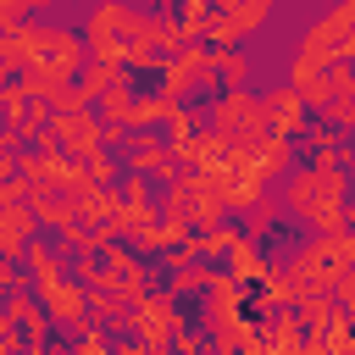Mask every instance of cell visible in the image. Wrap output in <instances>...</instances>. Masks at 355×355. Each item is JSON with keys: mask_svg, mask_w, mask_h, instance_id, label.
Wrapping results in <instances>:
<instances>
[{"mask_svg": "<svg viewBox=\"0 0 355 355\" xmlns=\"http://www.w3.org/2000/svg\"><path fill=\"white\" fill-rule=\"evenodd\" d=\"M283 205L311 233H338L344 211H349V178H344V166L338 161H294V172L283 178Z\"/></svg>", "mask_w": 355, "mask_h": 355, "instance_id": "obj_1", "label": "cell"}, {"mask_svg": "<svg viewBox=\"0 0 355 355\" xmlns=\"http://www.w3.org/2000/svg\"><path fill=\"white\" fill-rule=\"evenodd\" d=\"M205 128H211L222 144H261V139L272 133V122H266V94H255L250 83H244V89H216Z\"/></svg>", "mask_w": 355, "mask_h": 355, "instance_id": "obj_2", "label": "cell"}, {"mask_svg": "<svg viewBox=\"0 0 355 355\" xmlns=\"http://www.w3.org/2000/svg\"><path fill=\"white\" fill-rule=\"evenodd\" d=\"M116 327L122 333H133L144 349H166L178 333H183V316H178V294L166 288V294H144V300H133L122 316H116Z\"/></svg>", "mask_w": 355, "mask_h": 355, "instance_id": "obj_3", "label": "cell"}, {"mask_svg": "<svg viewBox=\"0 0 355 355\" xmlns=\"http://www.w3.org/2000/svg\"><path fill=\"white\" fill-rule=\"evenodd\" d=\"M211 55H216V44H205V39L183 44L178 55H161V94L166 100H194L200 89H216Z\"/></svg>", "mask_w": 355, "mask_h": 355, "instance_id": "obj_4", "label": "cell"}, {"mask_svg": "<svg viewBox=\"0 0 355 355\" xmlns=\"http://www.w3.org/2000/svg\"><path fill=\"white\" fill-rule=\"evenodd\" d=\"M327 72H333V50H322V44L300 39V50H294V61H288V83H294V89L311 100V111H322V105L333 100Z\"/></svg>", "mask_w": 355, "mask_h": 355, "instance_id": "obj_5", "label": "cell"}, {"mask_svg": "<svg viewBox=\"0 0 355 355\" xmlns=\"http://www.w3.org/2000/svg\"><path fill=\"white\" fill-rule=\"evenodd\" d=\"M122 161H128V172H172L178 144L166 139V128H128Z\"/></svg>", "mask_w": 355, "mask_h": 355, "instance_id": "obj_6", "label": "cell"}, {"mask_svg": "<svg viewBox=\"0 0 355 355\" xmlns=\"http://www.w3.org/2000/svg\"><path fill=\"white\" fill-rule=\"evenodd\" d=\"M44 311H50V322H61V327H83V322H89V283H83L78 272H67L61 283L44 288Z\"/></svg>", "mask_w": 355, "mask_h": 355, "instance_id": "obj_7", "label": "cell"}, {"mask_svg": "<svg viewBox=\"0 0 355 355\" xmlns=\"http://www.w3.org/2000/svg\"><path fill=\"white\" fill-rule=\"evenodd\" d=\"M266 122L277 128V133H305L311 128V100L294 89V83H283V89H266Z\"/></svg>", "mask_w": 355, "mask_h": 355, "instance_id": "obj_8", "label": "cell"}, {"mask_svg": "<svg viewBox=\"0 0 355 355\" xmlns=\"http://www.w3.org/2000/svg\"><path fill=\"white\" fill-rule=\"evenodd\" d=\"M39 211L33 205H0V255H11V261H22L28 255V244L39 239Z\"/></svg>", "mask_w": 355, "mask_h": 355, "instance_id": "obj_9", "label": "cell"}, {"mask_svg": "<svg viewBox=\"0 0 355 355\" xmlns=\"http://www.w3.org/2000/svg\"><path fill=\"white\" fill-rule=\"evenodd\" d=\"M128 28H133V6H122V0H89V22H83L89 44H100V39H128Z\"/></svg>", "mask_w": 355, "mask_h": 355, "instance_id": "obj_10", "label": "cell"}, {"mask_svg": "<svg viewBox=\"0 0 355 355\" xmlns=\"http://www.w3.org/2000/svg\"><path fill=\"white\" fill-rule=\"evenodd\" d=\"M22 83L39 94V100H50V105H61V94L78 83V72L72 67H61V61H33L28 72H22Z\"/></svg>", "mask_w": 355, "mask_h": 355, "instance_id": "obj_11", "label": "cell"}, {"mask_svg": "<svg viewBox=\"0 0 355 355\" xmlns=\"http://www.w3.org/2000/svg\"><path fill=\"white\" fill-rule=\"evenodd\" d=\"M133 83H116V89H105L100 94V116H105V128H111V144H122L128 139V128H133Z\"/></svg>", "mask_w": 355, "mask_h": 355, "instance_id": "obj_12", "label": "cell"}, {"mask_svg": "<svg viewBox=\"0 0 355 355\" xmlns=\"http://www.w3.org/2000/svg\"><path fill=\"white\" fill-rule=\"evenodd\" d=\"M294 155H300V150H294V133H277V128L255 144V161H261L266 183H272V178H288V172H294Z\"/></svg>", "mask_w": 355, "mask_h": 355, "instance_id": "obj_13", "label": "cell"}, {"mask_svg": "<svg viewBox=\"0 0 355 355\" xmlns=\"http://www.w3.org/2000/svg\"><path fill=\"white\" fill-rule=\"evenodd\" d=\"M22 261H28V283H33L39 294H44L50 283H61V277H67V250H44L39 239L28 244V255H22Z\"/></svg>", "mask_w": 355, "mask_h": 355, "instance_id": "obj_14", "label": "cell"}, {"mask_svg": "<svg viewBox=\"0 0 355 355\" xmlns=\"http://www.w3.org/2000/svg\"><path fill=\"white\" fill-rule=\"evenodd\" d=\"M211 78H216V89H244V83H250V55H244L239 44H216Z\"/></svg>", "mask_w": 355, "mask_h": 355, "instance_id": "obj_15", "label": "cell"}, {"mask_svg": "<svg viewBox=\"0 0 355 355\" xmlns=\"http://www.w3.org/2000/svg\"><path fill=\"white\" fill-rule=\"evenodd\" d=\"M78 83L89 89V100H100L105 89L128 83V67H122V61H100V55H89V61H83V72H78Z\"/></svg>", "mask_w": 355, "mask_h": 355, "instance_id": "obj_16", "label": "cell"}, {"mask_svg": "<svg viewBox=\"0 0 355 355\" xmlns=\"http://www.w3.org/2000/svg\"><path fill=\"white\" fill-rule=\"evenodd\" d=\"M283 211H288L283 200H272V194H261V200H255V205L244 211V233H250V239H272V233L283 227Z\"/></svg>", "mask_w": 355, "mask_h": 355, "instance_id": "obj_17", "label": "cell"}, {"mask_svg": "<svg viewBox=\"0 0 355 355\" xmlns=\"http://www.w3.org/2000/svg\"><path fill=\"white\" fill-rule=\"evenodd\" d=\"M272 6H277V0H216V11H227V17L239 22V33H255V28L272 17Z\"/></svg>", "mask_w": 355, "mask_h": 355, "instance_id": "obj_18", "label": "cell"}, {"mask_svg": "<svg viewBox=\"0 0 355 355\" xmlns=\"http://www.w3.org/2000/svg\"><path fill=\"white\" fill-rule=\"evenodd\" d=\"M211 277H216V266H211V261H189V266H178V272L166 277V288H172V294H205V288H211Z\"/></svg>", "mask_w": 355, "mask_h": 355, "instance_id": "obj_19", "label": "cell"}, {"mask_svg": "<svg viewBox=\"0 0 355 355\" xmlns=\"http://www.w3.org/2000/svg\"><path fill=\"white\" fill-rule=\"evenodd\" d=\"M172 105H178V100H166V94H139V100H133V128H166Z\"/></svg>", "mask_w": 355, "mask_h": 355, "instance_id": "obj_20", "label": "cell"}, {"mask_svg": "<svg viewBox=\"0 0 355 355\" xmlns=\"http://www.w3.org/2000/svg\"><path fill=\"white\" fill-rule=\"evenodd\" d=\"M194 133H200V111H194L189 100H178V105H172V116H166V139H172V144H183V139H194Z\"/></svg>", "mask_w": 355, "mask_h": 355, "instance_id": "obj_21", "label": "cell"}, {"mask_svg": "<svg viewBox=\"0 0 355 355\" xmlns=\"http://www.w3.org/2000/svg\"><path fill=\"white\" fill-rule=\"evenodd\" d=\"M327 22L338 28V55H355V0H338L327 11Z\"/></svg>", "mask_w": 355, "mask_h": 355, "instance_id": "obj_22", "label": "cell"}, {"mask_svg": "<svg viewBox=\"0 0 355 355\" xmlns=\"http://www.w3.org/2000/svg\"><path fill=\"white\" fill-rule=\"evenodd\" d=\"M72 349H78V355H105V349H111V333H105V322H83Z\"/></svg>", "mask_w": 355, "mask_h": 355, "instance_id": "obj_23", "label": "cell"}, {"mask_svg": "<svg viewBox=\"0 0 355 355\" xmlns=\"http://www.w3.org/2000/svg\"><path fill=\"white\" fill-rule=\"evenodd\" d=\"M322 116H327V122H338V128L349 133V128H355V94H333V100L322 105Z\"/></svg>", "mask_w": 355, "mask_h": 355, "instance_id": "obj_24", "label": "cell"}, {"mask_svg": "<svg viewBox=\"0 0 355 355\" xmlns=\"http://www.w3.org/2000/svg\"><path fill=\"white\" fill-rule=\"evenodd\" d=\"M33 6H50V0H0V28H22Z\"/></svg>", "mask_w": 355, "mask_h": 355, "instance_id": "obj_25", "label": "cell"}, {"mask_svg": "<svg viewBox=\"0 0 355 355\" xmlns=\"http://www.w3.org/2000/svg\"><path fill=\"white\" fill-rule=\"evenodd\" d=\"M89 172H94V183H116V178H122V172H116V155H111V144L89 155Z\"/></svg>", "mask_w": 355, "mask_h": 355, "instance_id": "obj_26", "label": "cell"}, {"mask_svg": "<svg viewBox=\"0 0 355 355\" xmlns=\"http://www.w3.org/2000/svg\"><path fill=\"white\" fill-rule=\"evenodd\" d=\"M333 300H338L344 311H355V266H344V272L333 277Z\"/></svg>", "mask_w": 355, "mask_h": 355, "instance_id": "obj_27", "label": "cell"}, {"mask_svg": "<svg viewBox=\"0 0 355 355\" xmlns=\"http://www.w3.org/2000/svg\"><path fill=\"white\" fill-rule=\"evenodd\" d=\"M344 227H349V239H355V205H349V211H344Z\"/></svg>", "mask_w": 355, "mask_h": 355, "instance_id": "obj_28", "label": "cell"}, {"mask_svg": "<svg viewBox=\"0 0 355 355\" xmlns=\"http://www.w3.org/2000/svg\"><path fill=\"white\" fill-rule=\"evenodd\" d=\"M50 6H55V0H50Z\"/></svg>", "mask_w": 355, "mask_h": 355, "instance_id": "obj_29", "label": "cell"}]
</instances>
